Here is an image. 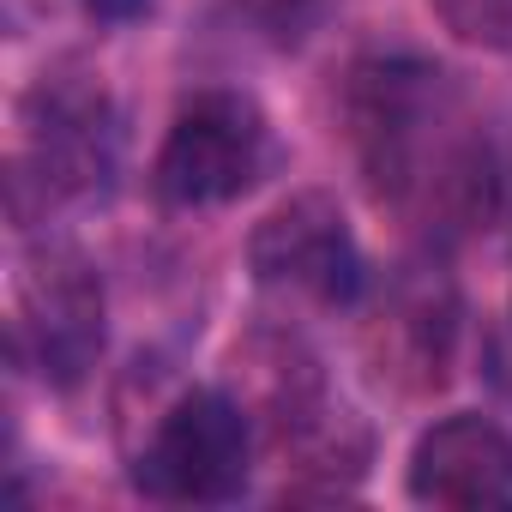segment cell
<instances>
[{
  "label": "cell",
  "mask_w": 512,
  "mask_h": 512,
  "mask_svg": "<svg viewBox=\"0 0 512 512\" xmlns=\"http://www.w3.org/2000/svg\"><path fill=\"white\" fill-rule=\"evenodd\" d=\"M374 452L380 434L344 392L302 416L290 434L266 440V458L278 464V500H350L362 494Z\"/></svg>",
  "instance_id": "9c48e42d"
},
{
  "label": "cell",
  "mask_w": 512,
  "mask_h": 512,
  "mask_svg": "<svg viewBox=\"0 0 512 512\" xmlns=\"http://www.w3.org/2000/svg\"><path fill=\"white\" fill-rule=\"evenodd\" d=\"M115 428L133 494L157 506H235L266 458L260 422L223 380H181L157 356L133 362Z\"/></svg>",
  "instance_id": "7a4b0ae2"
},
{
  "label": "cell",
  "mask_w": 512,
  "mask_h": 512,
  "mask_svg": "<svg viewBox=\"0 0 512 512\" xmlns=\"http://www.w3.org/2000/svg\"><path fill=\"white\" fill-rule=\"evenodd\" d=\"M284 163L278 127L266 103L241 85H193L151 151V205L169 217H205L241 205L272 169Z\"/></svg>",
  "instance_id": "5b68a950"
},
{
  "label": "cell",
  "mask_w": 512,
  "mask_h": 512,
  "mask_svg": "<svg viewBox=\"0 0 512 512\" xmlns=\"http://www.w3.org/2000/svg\"><path fill=\"white\" fill-rule=\"evenodd\" d=\"M235 7H247V19H260L272 37L296 43V37L326 13V0H235Z\"/></svg>",
  "instance_id": "8fae6325"
},
{
  "label": "cell",
  "mask_w": 512,
  "mask_h": 512,
  "mask_svg": "<svg viewBox=\"0 0 512 512\" xmlns=\"http://www.w3.org/2000/svg\"><path fill=\"white\" fill-rule=\"evenodd\" d=\"M338 139L404 247L458 253L506 205L500 145L470 85L416 49H362L338 79Z\"/></svg>",
  "instance_id": "6da1fadb"
},
{
  "label": "cell",
  "mask_w": 512,
  "mask_h": 512,
  "mask_svg": "<svg viewBox=\"0 0 512 512\" xmlns=\"http://www.w3.org/2000/svg\"><path fill=\"white\" fill-rule=\"evenodd\" d=\"M404 500L440 512L512 506V428L488 410L434 416L404 458Z\"/></svg>",
  "instance_id": "ba28073f"
},
{
  "label": "cell",
  "mask_w": 512,
  "mask_h": 512,
  "mask_svg": "<svg viewBox=\"0 0 512 512\" xmlns=\"http://www.w3.org/2000/svg\"><path fill=\"white\" fill-rule=\"evenodd\" d=\"M464 344V290L452 278V253L404 247L386 278H368L356 302V356L374 392L392 404H428L452 386Z\"/></svg>",
  "instance_id": "277c9868"
},
{
  "label": "cell",
  "mask_w": 512,
  "mask_h": 512,
  "mask_svg": "<svg viewBox=\"0 0 512 512\" xmlns=\"http://www.w3.org/2000/svg\"><path fill=\"white\" fill-rule=\"evenodd\" d=\"M13 368L37 374L43 392L79 398L109 350V284L91 253L55 229L25 235V260L7 320Z\"/></svg>",
  "instance_id": "8992f818"
},
{
  "label": "cell",
  "mask_w": 512,
  "mask_h": 512,
  "mask_svg": "<svg viewBox=\"0 0 512 512\" xmlns=\"http://www.w3.org/2000/svg\"><path fill=\"white\" fill-rule=\"evenodd\" d=\"M434 25L476 49V55H512V0H428Z\"/></svg>",
  "instance_id": "30bf717a"
},
{
  "label": "cell",
  "mask_w": 512,
  "mask_h": 512,
  "mask_svg": "<svg viewBox=\"0 0 512 512\" xmlns=\"http://www.w3.org/2000/svg\"><path fill=\"white\" fill-rule=\"evenodd\" d=\"M488 362H494V380L512 392V296H506V320H500V332L488 338Z\"/></svg>",
  "instance_id": "4fadbf2b"
},
{
  "label": "cell",
  "mask_w": 512,
  "mask_h": 512,
  "mask_svg": "<svg viewBox=\"0 0 512 512\" xmlns=\"http://www.w3.org/2000/svg\"><path fill=\"white\" fill-rule=\"evenodd\" d=\"M13 157H7V205L19 235L55 229L67 211L109 205L121 187V109L103 73L85 61H49L13 109Z\"/></svg>",
  "instance_id": "3957f363"
},
{
  "label": "cell",
  "mask_w": 512,
  "mask_h": 512,
  "mask_svg": "<svg viewBox=\"0 0 512 512\" xmlns=\"http://www.w3.org/2000/svg\"><path fill=\"white\" fill-rule=\"evenodd\" d=\"M73 7L97 25V31H139L157 19L163 0H73Z\"/></svg>",
  "instance_id": "7c38bea8"
},
{
  "label": "cell",
  "mask_w": 512,
  "mask_h": 512,
  "mask_svg": "<svg viewBox=\"0 0 512 512\" xmlns=\"http://www.w3.org/2000/svg\"><path fill=\"white\" fill-rule=\"evenodd\" d=\"M247 278L278 314H356L374 272L338 193L296 187L247 229Z\"/></svg>",
  "instance_id": "52a82bcc"
}]
</instances>
